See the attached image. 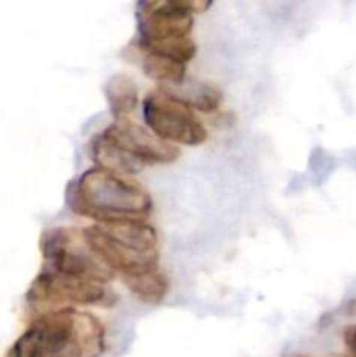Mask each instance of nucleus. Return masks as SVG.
I'll list each match as a JSON object with an SVG mask.
<instances>
[{"label":"nucleus","mask_w":356,"mask_h":357,"mask_svg":"<svg viewBox=\"0 0 356 357\" xmlns=\"http://www.w3.org/2000/svg\"><path fill=\"white\" fill-rule=\"evenodd\" d=\"M105 326L80 309L40 314L10 349L9 357H100L107 349Z\"/></svg>","instance_id":"obj_1"},{"label":"nucleus","mask_w":356,"mask_h":357,"mask_svg":"<svg viewBox=\"0 0 356 357\" xmlns=\"http://www.w3.org/2000/svg\"><path fill=\"white\" fill-rule=\"evenodd\" d=\"M68 206L94 223L147 220L152 213L149 192L129 176L91 167L70 187Z\"/></svg>","instance_id":"obj_2"},{"label":"nucleus","mask_w":356,"mask_h":357,"mask_svg":"<svg viewBox=\"0 0 356 357\" xmlns=\"http://www.w3.org/2000/svg\"><path fill=\"white\" fill-rule=\"evenodd\" d=\"M209 7L202 0H145L136 3L140 51L168 56L187 65L195 58L194 16Z\"/></svg>","instance_id":"obj_3"},{"label":"nucleus","mask_w":356,"mask_h":357,"mask_svg":"<svg viewBox=\"0 0 356 357\" xmlns=\"http://www.w3.org/2000/svg\"><path fill=\"white\" fill-rule=\"evenodd\" d=\"M93 253L122 278L159 268L161 243L156 229L147 220L93 223L84 229Z\"/></svg>","instance_id":"obj_4"},{"label":"nucleus","mask_w":356,"mask_h":357,"mask_svg":"<svg viewBox=\"0 0 356 357\" xmlns=\"http://www.w3.org/2000/svg\"><path fill=\"white\" fill-rule=\"evenodd\" d=\"M91 153L96 167L131 176L154 164H170L180 157L178 146L157 138L133 119L114 121L93 138Z\"/></svg>","instance_id":"obj_5"},{"label":"nucleus","mask_w":356,"mask_h":357,"mask_svg":"<svg viewBox=\"0 0 356 357\" xmlns=\"http://www.w3.org/2000/svg\"><path fill=\"white\" fill-rule=\"evenodd\" d=\"M44 271L66 278L87 279L107 284L114 279V272L93 253L87 244L84 229L56 227L44 232L40 241Z\"/></svg>","instance_id":"obj_6"},{"label":"nucleus","mask_w":356,"mask_h":357,"mask_svg":"<svg viewBox=\"0 0 356 357\" xmlns=\"http://www.w3.org/2000/svg\"><path fill=\"white\" fill-rule=\"evenodd\" d=\"M143 121L157 138L173 146H198L208 139V129L198 112L170 87L159 86L147 93Z\"/></svg>","instance_id":"obj_7"},{"label":"nucleus","mask_w":356,"mask_h":357,"mask_svg":"<svg viewBox=\"0 0 356 357\" xmlns=\"http://www.w3.org/2000/svg\"><path fill=\"white\" fill-rule=\"evenodd\" d=\"M112 291L107 286L87 279L66 278L42 271L30 286L28 303L40 314L80 305H110Z\"/></svg>","instance_id":"obj_8"},{"label":"nucleus","mask_w":356,"mask_h":357,"mask_svg":"<svg viewBox=\"0 0 356 357\" xmlns=\"http://www.w3.org/2000/svg\"><path fill=\"white\" fill-rule=\"evenodd\" d=\"M105 94H107L108 108L114 115V121L131 119L133 112L138 107V89L131 77L124 73L110 77L105 87Z\"/></svg>","instance_id":"obj_9"},{"label":"nucleus","mask_w":356,"mask_h":357,"mask_svg":"<svg viewBox=\"0 0 356 357\" xmlns=\"http://www.w3.org/2000/svg\"><path fill=\"white\" fill-rule=\"evenodd\" d=\"M122 281H124L126 288L147 305H157L163 302L170 289L168 275L161 267L156 271L145 272V274L133 275V278H122Z\"/></svg>","instance_id":"obj_10"},{"label":"nucleus","mask_w":356,"mask_h":357,"mask_svg":"<svg viewBox=\"0 0 356 357\" xmlns=\"http://www.w3.org/2000/svg\"><path fill=\"white\" fill-rule=\"evenodd\" d=\"M142 70L149 79L157 80L164 87H168V84L181 86L185 82V75H187V65L184 63L168 58V56L145 51H142Z\"/></svg>","instance_id":"obj_11"},{"label":"nucleus","mask_w":356,"mask_h":357,"mask_svg":"<svg viewBox=\"0 0 356 357\" xmlns=\"http://www.w3.org/2000/svg\"><path fill=\"white\" fill-rule=\"evenodd\" d=\"M178 98L191 105L194 110L213 114L222 105V93L216 87L205 82H192L185 87L184 94H177Z\"/></svg>","instance_id":"obj_12"},{"label":"nucleus","mask_w":356,"mask_h":357,"mask_svg":"<svg viewBox=\"0 0 356 357\" xmlns=\"http://www.w3.org/2000/svg\"><path fill=\"white\" fill-rule=\"evenodd\" d=\"M348 345H349V349H351V351H353V354L356 356V326H355V328H351V330H349V335H348Z\"/></svg>","instance_id":"obj_13"}]
</instances>
